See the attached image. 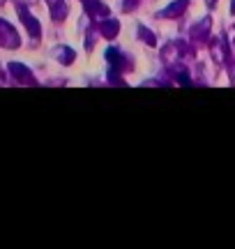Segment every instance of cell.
Returning a JSON list of instances; mask_svg holds the SVG:
<instances>
[{
    "mask_svg": "<svg viewBox=\"0 0 235 249\" xmlns=\"http://www.w3.org/2000/svg\"><path fill=\"white\" fill-rule=\"evenodd\" d=\"M120 33V23L116 18H101L100 21V35L106 37V39H113V37Z\"/></svg>",
    "mask_w": 235,
    "mask_h": 249,
    "instance_id": "obj_4",
    "label": "cell"
},
{
    "mask_svg": "<svg viewBox=\"0 0 235 249\" xmlns=\"http://www.w3.org/2000/svg\"><path fill=\"white\" fill-rule=\"evenodd\" d=\"M210 26H212V21H210V17H205V18H201L199 23L191 28L189 39H191V44H194V49H196V46H203L205 42H208V37H210Z\"/></svg>",
    "mask_w": 235,
    "mask_h": 249,
    "instance_id": "obj_1",
    "label": "cell"
},
{
    "mask_svg": "<svg viewBox=\"0 0 235 249\" xmlns=\"http://www.w3.org/2000/svg\"><path fill=\"white\" fill-rule=\"evenodd\" d=\"M210 53H212V58H215V62L217 65H226L228 62V44H226V37H215L212 42H210Z\"/></svg>",
    "mask_w": 235,
    "mask_h": 249,
    "instance_id": "obj_2",
    "label": "cell"
},
{
    "mask_svg": "<svg viewBox=\"0 0 235 249\" xmlns=\"http://www.w3.org/2000/svg\"><path fill=\"white\" fill-rule=\"evenodd\" d=\"M85 7H88V14L101 18H109V7L101 2V0H85Z\"/></svg>",
    "mask_w": 235,
    "mask_h": 249,
    "instance_id": "obj_5",
    "label": "cell"
},
{
    "mask_svg": "<svg viewBox=\"0 0 235 249\" xmlns=\"http://www.w3.org/2000/svg\"><path fill=\"white\" fill-rule=\"evenodd\" d=\"M205 2H208V7L212 9V7H215V2H217V0H205Z\"/></svg>",
    "mask_w": 235,
    "mask_h": 249,
    "instance_id": "obj_8",
    "label": "cell"
},
{
    "mask_svg": "<svg viewBox=\"0 0 235 249\" xmlns=\"http://www.w3.org/2000/svg\"><path fill=\"white\" fill-rule=\"evenodd\" d=\"M122 5H125V12H134V7L138 5V0H122Z\"/></svg>",
    "mask_w": 235,
    "mask_h": 249,
    "instance_id": "obj_7",
    "label": "cell"
},
{
    "mask_svg": "<svg viewBox=\"0 0 235 249\" xmlns=\"http://www.w3.org/2000/svg\"><path fill=\"white\" fill-rule=\"evenodd\" d=\"M189 7V0H175V2H171L166 9H162L157 17L159 18H178L185 14V9Z\"/></svg>",
    "mask_w": 235,
    "mask_h": 249,
    "instance_id": "obj_3",
    "label": "cell"
},
{
    "mask_svg": "<svg viewBox=\"0 0 235 249\" xmlns=\"http://www.w3.org/2000/svg\"><path fill=\"white\" fill-rule=\"evenodd\" d=\"M233 79H235V76H233Z\"/></svg>",
    "mask_w": 235,
    "mask_h": 249,
    "instance_id": "obj_9",
    "label": "cell"
},
{
    "mask_svg": "<svg viewBox=\"0 0 235 249\" xmlns=\"http://www.w3.org/2000/svg\"><path fill=\"white\" fill-rule=\"evenodd\" d=\"M138 37H141L148 46H157V37H154L145 26H138Z\"/></svg>",
    "mask_w": 235,
    "mask_h": 249,
    "instance_id": "obj_6",
    "label": "cell"
}]
</instances>
